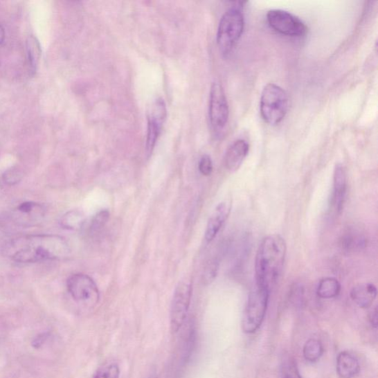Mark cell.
Wrapping results in <instances>:
<instances>
[{
    "label": "cell",
    "instance_id": "obj_1",
    "mask_svg": "<svg viewBox=\"0 0 378 378\" xmlns=\"http://www.w3.org/2000/svg\"><path fill=\"white\" fill-rule=\"evenodd\" d=\"M3 252L16 262L37 263L64 260L69 257L71 249L61 236L33 235L11 239L4 244Z\"/></svg>",
    "mask_w": 378,
    "mask_h": 378
},
{
    "label": "cell",
    "instance_id": "obj_2",
    "mask_svg": "<svg viewBox=\"0 0 378 378\" xmlns=\"http://www.w3.org/2000/svg\"><path fill=\"white\" fill-rule=\"evenodd\" d=\"M287 254V244L279 235L265 237L255 260V286L271 292L280 280Z\"/></svg>",
    "mask_w": 378,
    "mask_h": 378
},
{
    "label": "cell",
    "instance_id": "obj_3",
    "mask_svg": "<svg viewBox=\"0 0 378 378\" xmlns=\"http://www.w3.org/2000/svg\"><path fill=\"white\" fill-rule=\"evenodd\" d=\"M240 3H236L237 6L228 10L219 21L217 42L218 48L224 57L235 48L242 35L244 19Z\"/></svg>",
    "mask_w": 378,
    "mask_h": 378
},
{
    "label": "cell",
    "instance_id": "obj_4",
    "mask_svg": "<svg viewBox=\"0 0 378 378\" xmlns=\"http://www.w3.org/2000/svg\"><path fill=\"white\" fill-rule=\"evenodd\" d=\"M288 97L284 89L275 84H267L260 98V114L267 124L275 126L281 123L288 110Z\"/></svg>",
    "mask_w": 378,
    "mask_h": 378
},
{
    "label": "cell",
    "instance_id": "obj_5",
    "mask_svg": "<svg viewBox=\"0 0 378 378\" xmlns=\"http://www.w3.org/2000/svg\"><path fill=\"white\" fill-rule=\"evenodd\" d=\"M270 294V291L257 286L251 291L242 316L244 332L253 334L260 329L268 309Z\"/></svg>",
    "mask_w": 378,
    "mask_h": 378
},
{
    "label": "cell",
    "instance_id": "obj_6",
    "mask_svg": "<svg viewBox=\"0 0 378 378\" xmlns=\"http://www.w3.org/2000/svg\"><path fill=\"white\" fill-rule=\"evenodd\" d=\"M46 208L41 204L25 202L0 217V225L6 228H28L41 224Z\"/></svg>",
    "mask_w": 378,
    "mask_h": 378
},
{
    "label": "cell",
    "instance_id": "obj_7",
    "mask_svg": "<svg viewBox=\"0 0 378 378\" xmlns=\"http://www.w3.org/2000/svg\"><path fill=\"white\" fill-rule=\"evenodd\" d=\"M66 288L78 303L91 307L98 303L100 294L98 286L88 275L75 273L71 276L66 281Z\"/></svg>",
    "mask_w": 378,
    "mask_h": 378
},
{
    "label": "cell",
    "instance_id": "obj_8",
    "mask_svg": "<svg viewBox=\"0 0 378 378\" xmlns=\"http://www.w3.org/2000/svg\"><path fill=\"white\" fill-rule=\"evenodd\" d=\"M208 115L211 128L216 133L226 129L229 118V107L224 87L219 82H214L210 87Z\"/></svg>",
    "mask_w": 378,
    "mask_h": 378
},
{
    "label": "cell",
    "instance_id": "obj_9",
    "mask_svg": "<svg viewBox=\"0 0 378 378\" xmlns=\"http://www.w3.org/2000/svg\"><path fill=\"white\" fill-rule=\"evenodd\" d=\"M267 20L271 28L284 36L303 37L307 32V27L305 22L284 10H269L267 15Z\"/></svg>",
    "mask_w": 378,
    "mask_h": 378
},
{
    "label": "cell",
    "instance_id": "obj_10",
    "mask_svg": "<svg viewBox=\"0 0 378 378\" xmlns=\"http://www.w3.org/2000/svg\"><path fill=\"white\" fill-rule=\"evenodd\" d=\"M192 296V286L182 282L177 286L172 298L170 311V327L174 334L179 332L186 319Z\"/></svg>",
    "mask_w": 378,
    "mask_h": 378
},
{
    "label": "cell",
    "instance_id": "obj_11",
    "mask_svg": "<svg viewBox=\"0 0 378 378\" xmlns=\"http://www.w3.org/2000/svg\"><path fill=\"white\" fill-rule=\"evenodd\" d=\"M166 118L168 109L164 100L157 98L152 104L147 117V132L146 139V153L150 156L161 136Z\"/></svg>",
    "mask_w": 378,
    "mask_h": 378
},
{
    "label": "cell",
    "instance_id": "obj_12",
    "mask_svg": "<svg viewBox=\"0 0 378 378\" xmlns=\"http://www.w3.org/2000/svg\"><path fill=\"white\" fill-rule=\"evenodd\" d=\"M348 193V175L344 166L338 163L336 165L333 174V189L331 204L336 213L341 214L346 201Z\"/></svg>",
    "mask_w": 378,
    "mask_h": 378
},
{
    "label": "cell",
    "instance_id": "obj_13",
    "mask_svg": "<svg viewBox=\"0 0 378 378\" xmlns=\"http://www.w3.org/2000/svg\"><path fill=\"white\" fill-rule=\"evenodd\" d=\"M231 210V203L230 200H225L217 205L210 215L206 230L205 238L208 242L213 241L218 235V233L224 226L226 221L228 218Z\"/></svg>",
    "mask_w": 378,
    "mask_h": 378
},
{
    "label": "cell",
    "instance_id": "obj_14",
    "mask_svg": "<svg viewBox=\"0 0 378 378\" xmlns=\"http://www.w3.org/2000/svg\"><path fill=\"white\" fill-rule=\"evenodd\" d=\"M249 144L246 141L239 139L233 142L225 155V165L231 172L237 171L247 157Z\"/></svg>",
    "mask_w": 378,
    "mask_h": 378
},
{
    "label": "cell",
    "instance_id": "obj_15",
    "mask_svg": "<svg viewBox=\"0 0 378 378\" xmlns=\"http://www.w3.org/2000/svg\"><path fill=\"white\" fill-rule=\"evenodd\" d=\"M377 290L372 283H362L354 286L350 292L352 301L359 307H370L377 298Z\"/></svg>",
    "mask_w": 378,
    "mask_h": 378
},
{
    "label": "cell",
    "instance_id": "obj_16",
    "mask_svg": "<svg viewBox=\"0 0 378 378\" xmlns=\"http://www.w3.org/2000/svg\"><path fill=\"white\" fill-rule=\"evenodd\" d=\"M361 370L359 360L348 351L339 353L336 361V372L340 378H354Z\"/></svg>",
    "mask_w": 378,
    "mask_h": 378
},
{
    "label": "cell",
    "instance_id": "obj_17",
    "mask_svg": "<svg viewBox=\"0 0 378 378\" xmlns=\"http://www.w3.org/2000/svg\"><path fill=\"white\" fill-rule=\"evenodd\" d=\"M366 242V240L361 231L348 229L340 240V246L345 252H354L364 248Z\"/></svg>",
    "mask_w": 378,
    "mask_h": 378
},
{
    "label": "cell",
    "instance_id": "obj_18",
    "mask_svg": "<svg viewBox=\"0 0 378 378\" xmlns=\"http://www.w3.org/2000/svg\"><path fill=\"white\" fill-rule=\"evenodd\" d=\"M341 291V285L336 278L325 277L322 279L317 287V295L324 299L337 297Z\"/></svg>",
    "mask_w": 378,
    "mask_h": 378
},
{
    "label": "cell",
    "instance_id": "obj_19",
    "mask_svg": "<svg viewBox=\"0 0 378 378\" xmlns=\"http://www.w3.org/2000/svg\"><path fill=\"white\" fill-rule=\"evenodd\" d=\"M26 49L30 70L33 73L37 71L41 60L42 48L37 37L30 35L26 40Z\"/></svg>",
    "mask_w": 378,
    "mask_h": 378
},
{
    "label": "cell",
    "instance_id": "obj_20",
    "mask_svg": "<svg viewBox=\"0 0 378 378\" xmlns=\"http://www.w3.org/2000/svg\"><path fill=\"white\" fill-rule=\"evenodd\" d=\"M324 353V347L320 341L309 339L305 344L303 354L306 361L310 363L317 362Z\"/></svg>",
    "mask_w": 378,
    "mask_h": 378
},
{
    "label": "cell",
    "instance_id": "obj_21",
    "mask_svg": "<svg viewBox=\"0 0 378 378\" xmlns=\"http://www.w3.org/2000/svg\"><path fill=\"white\" fill-rule=\"evenodd\" d=\"M84 221V216L80 211L72 210L63 217L61 224L64 228L77 230L82 227Z\"/></svg>",
    "mask_w": 378,
    "mask_h": 378
},
{
    "label": "cell",
    "instance_id": "obj_22",
    "mask_svg": "<svg viewBox=\"0 0 378 378\" xmlns=\"http://www.w3.org/2000/svg\"><path fill=\"white\" fill-rule=\"evenodd\" d=\"M120 368L116 362L107 363L101 366L94 374L93 378H119Z\"/></svg>",
    "mask_w": 378,
    "mask_h": 378
},
{
    "label": "cell",
    "instance_id": "obj_23",
    "mask_svg": "<svg viewBox=\"0 0 378 378\" xmlns=\"http://www.w3.org/2000/svg\"><path fill=\"white\" fill-rule=\"evenodd\" d=\"M282 378H303L297 368L296 362L292 358H287L282 366Z\"/></svg>",
    "mask_w": 378,
    "mask_h": 378
},
{
    "label": "cell",
    "instance_id": "obj_24",
    "mask_svg": "<svg viewBox=\"0 0 378 378\" xmlns=\"http://www.w3.org/2000/svg\"><path fill=\"white\" fill-rule=\"evenodd\" d=\"M109 217V213L107 210H102L93 218L90 226L91 235H95L97 232L101 231L106 225Z\"/></svg>",
    "mask_w": 378,
    "mask_h": 378
},
{
    "label": "cell",
    "instance_id": "obj_25",
    "mask_svg": "<svg viewBox=\"0 0 378 378\" xmlns=\"http://www.w3.org/2000/svg\"><path fill=\"white\" fill-rule=\"evenodd\" d=\"M24 177L22 172L17 168H13L8 170L2 177L4 183L8 186H14L18 183Z\"/></svg>",
    "mask_w": 378,
    "mask_h": 378
},
{
    "label": "cell",
    "instance_id": "obj_26",
    "mask_svg": "<svg viewBox=\"0 0 378 378\" xmlns=\"http://www.w3.org/2000/svg\"><path fill=\"white\" fill-rule=\"evenodd\" d=\"M218 262L215 260H210L206 265L204 273V280L206 283L213 282L217 275Z\"/></svg>",
    "mask_w": 378,
    "mask_h": 378
},
{
    "label": "cell",
    "instance_id": "obj_27",
    "mask_svg": "<svg viewBox=\"0 0 378 378\" xmlns=\"http://www.w3.org/2000/svg\"><path fill=\"white\" fill-rule=\"evenodd\" d=\"M199 170L204 176H209L213 172V163L209 155L205 154L199 162Z\"/></svg>",
    "mask_w": 378,
    "mask_h": 378
},
{
    "label": "cell",
    "instance_id": "obj_28",
    "mask_svg": "<svg viewBox=\"0 0 378 378\" xmlns=\"http://www.w3.org/2000/svg\"><path fill=\"white\" fill-rule=\"evenodd\" d=\"M370 321L371 325L377 328V307L372 311L370 314Z\"/></svg>",
    "mask_w": 378,
    "mask_h": 378
},
{
    "label": "cell",
    "instance_id": "obj_29",
    "mask_svg": "<svg viewBox=\"0 0 378 378\" xmlns=\"http://www.w3.org/2000/svg\"><path fill=\"white\" fill-rule=\"evenodd\" d=\"M6 39V32L3 26H0V44H3Z\"/></svg>",
    "mask_w": 378,
    "mask_h": 378
}]
</instances>
